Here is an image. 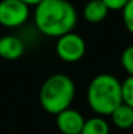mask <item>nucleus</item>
<instances>
[{"label":"nucleus","mask_w":133,"mask_h":134,"mask_svg":"<svg viewBox=\"0 0 133 134\" xmlns=\"http://www.w3.org/2000/svg\"><path fill=\"white\" fill-rule=\"evenodd\" d=\"M77 22V12L68 0H43L34 10V24L46 37L60 38L72 33Z\"/></svg>","instance_id":"f257e3e1"},{"label":"nucleus","mask_w":133,"mask_h":134,"mask_svg":"<svg viewBox=\"0 0 133 134\" xmlns=\"http://www.w3.org/2000/svg\"><path fill=\"white\" fill-rule=\"evenodd\" d=\"M86 100L90 109L98 116H111L123 104L121 82L108 73L95 76L88 86Z\"/></svg>","instance_id":"f03ea898"},{"label":"nucleus","mask_w":133,"mask_h":134,"mask_svg":"<svg viewBox=\"0 0 133 134\" xmlns=\"http://www.w3.org/2000/svg\"><path fill=\"white\" fill-rule=\"evenodd\" d=\"M75 95L76 86L73 80L64 73H56L43 82L39 91V102L46 112L56 116L71 108Z\"/></svg>","instance_id":"7ed1b4c3"},{"label":"nucleus","mask_w":133,"mask_h":134,"mask_svg":"<svg viewBox=\"0 0 133 134\" xmlns=\"http://www.w3.org/2000/svg\"><path fill=\"white\" fill-rule=\"evenodd\" d=\"M56 55L65 63H76L81 60L86 51V43L84 38L76 33H68L60 38L55 46Z\"/></svg>","instance_id":"20e7f679"},{"label":"nucleus","mask_w":133,"mask_h":134,"mask_svg":"<svg viewBox=\"0 0 133 134\" xmlns=\"http://www.w3.org/2000/svg\"><path fill=\"white\" fill-rule=\"evenodd\" d=\"M30 16L29 7L20 0L0 1V25L5 27H18L24 25Z\"/></svg>","instance_id":"39448f33"},{"label":"nucleus","mask_w":133,"mask_h":134,"mask_svg":"<svg viewBox=\"0 0 133 134\" xmlns=\"http://www.w3.org/2000/svg\"><path fill=\"white\" fill-rule=\"evenodd\" d=\"M85 125V119L81 112L68 108L56 115V126L60 134H81Z\"/></svg>","instance_id":"423d86ee"},{"label":"nucleus","mask_w":133,"mask_h":134,"mask_svg":"<svg viewBox=\"0 0 133 134\" xmlns=\"http://www.w3.org/2000/svg\"><path fill=\"white\" fill-rule=\"evenodd\" d=\"M25 44L16 35L0 37V57L5 60H16L24 55Z\"/></svg>","instance_id":"0eeeda50"},{"label":"nucleus","mask_w":133,"mask_h":134,"mask_svg":"<svg viewBox=\"0 0 133 134\" xmlns=\"http://www.w3.org/2000/svg\"><path fill=\"white\" fill-rule=\"evenodd\" d=\"M108 12L110 9L102 0H89L84 7L82 14L88 22L98 24V22H102L107 17Z\"/></svg>","instance_id":"6e6552de"},{"label":"nucleus","mask_w":133,"mask_h":134,"mask_svg":"<svg viewBox=\"0 0 133 134\" xmlns=\"http://www.w3.org/2000/svg\"><path fill=\"white\" fill-rule=\"evenodd\" d=\"M112 122L116 128L127 130L133 126V108L127 104H120L111 115Z\"/></svg>","instance_id":"1a4fd4ad"},{"label":"nucleus","mask_w":133,"mask_h":134,"mask_svg":"<svg viewBox=\"0 0 133 134\" xmlns=\"http://www.w3.org/2000/svg\"><path fill=\"white\" fill-rule=\"evenodd\" d=\"M81 134H110V125L103 117L95 116L85 120Z\"/></svg>","instance_id":"9d476101"},{"label":"nucleus","mask_w":133,"mask_h":134,"mask_svg":"<svg viewBox=\"0 0 133 134\" xmlns=\"http://www.w3.org/2000/svg\"><path fill=\"white\" fill-rule=\"evenodd\" d=\"M123 103L133 108V76H129L121 82Z\"/></svg>","instance_id":"9b49d317"},{"label":"nucleus","mask_w":133,"mask_h":134,"mask_svg":"<svg viewBox=\"0 0 133 134\" xmlns=\"http://www.w3.org/2000/svg\"><path fill=\"white\" fill-rule=\"evenodd\" d=\"M120 63L124 70L129 74L133 76V46H128L120 56Z\"/></svg>","instance_id":"f8f14e48"},{"label":"nucleus","mask_w":133,"mask_h":134,"mask_svg":"<svg viewBox=\"0 0 133 134\" xmlns=\"http://www.w3.org/2000/svg\"><path fill=\"white\" fill-rule=\"evenodd\" d=\"M123 22L127 27V30L133 34V0H129V3L123 8Z\"/></svg>","instance_id":"ddd939ff"},{"label":"nucleus","mask_w":133,"mask_h":134,"mask_svg":"<svg viewBox=\"0 0 133 134\" xmlns=\"http://www.w3.org/2000/svg\"><path fill=\"white\" fill-rule=\"evenodd\" d=\"M110 10H123V8L129 3V0H102Z\"/></svg>","instance_id":"4468645a"},{"label":"nucleus","mask_w":133,"mask_h":134,"mask_svg":"<svg viewBox=\"0 0 133 134\" xmlns=\"http://www.w3.org/2000/svg\"><path fill=\"white\" fill-rule=\"evenodd\" d=\"M21 3H24L25 5H28L29 8L30 7H37V5H39L43 0H20Z\"/></svg>","instance_id":"2eb2a0df"}]
</instances>
